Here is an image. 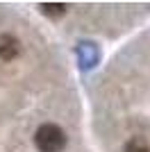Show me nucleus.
<instances>
[{
	"instance_id": "3",
	"label": "nucleus",
	"mask_w": 150,
	"mask_h": 152,
	"mask_svg": "<svg viewBox=\"0 0 150 152\" xmlns=\"http://www.w3.org/2000/svg\"><path fill=\"white\" fill-rule=\"evenodd\" d=\"M125 152H150V143L146 136H132L125 143Z\"/></svg>"
},
{
	"instance_id": "2",
	"label": "nucleus",
	"mask_w": 150,
	"mask_h": 152,
	"mask_svg": "<svg viewBox=\"0 0 150 152\" xmlns=\"http://www.w3.org/2000/svg\"><path fill=\"white\" fill-rule=\"evenodd\" d=\"M16 52H18V41L12 34H2L0 37V59L9 61V59L16 57Z\"/></svg>"
},
{
	"instance_id": "1",
	"label": "nucleus",
	"mask_w": 150,
	"mask_h": 152,
	"mask_svg": "<svg viewBox=\"0 0 150 152\" xmlns=\"http://www.w3.org/2000/svg\"><path fill=\"white\" fill-rule=\"evenodd\" d=\"M34 143L39 152H62L66 145V132L55 123H43L34 132Z\"/></svg>"
}]
</instances>
